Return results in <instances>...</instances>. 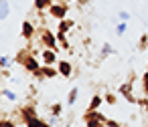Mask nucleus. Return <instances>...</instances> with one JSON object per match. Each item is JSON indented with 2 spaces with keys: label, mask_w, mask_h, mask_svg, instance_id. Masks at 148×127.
<instances>
[{
  "label": "nucleus",
  "mask_w": 148,
  "mask_h": 127,
  "mask_svg": "<svg viewBox=\"0 0 148 127\" xmlns=\"http://www.w3.org/2000/svg\"><path fill=\"white\" fill-rule=\"evenodd\" d=\"M39 41L45 49H53V51H59V41H57V32H51L49 28H41V34H39Z\"/></svg>",
  "instance_id": "obj_1"
},
{
  "label": "nucleus",
  "mask_w": 148,
  "mask_h": 127,
  "mask_svg": "<svg viewBox=\"0 0 148 127\" xmlns=\"http://www.w3.org/2000/svg\"><path fill=\"white\" fill-rule=\"evenodd\" d=\"M83 121H85V125H87V127H103V125H106V121H108V117H106V115H101L99 111H85Z\"/></svg>",
  "instance_id": "obj_2"
},
{
  "label": "nucleus",
  "mask_w": 148,
  "mask_h": 127,
  "mask_svg": "<svg viewBox=\"0 0 148 127\" xmlns=\"http://www.w3.org/2000/svg\"><path fill=\"white\" fill-rule=\"evenodd\" d=\"M47 12H49V16H53V18H57V20H63V18H67L69 4H67V2H53Z\"/></svg>",
  "instance_id": "obj_3"
},
{
  "label": "nucleus",
  "mask_w": 148,
  "mask_h": 127,
  "mask_svg": "<svg viewBox=\"0 0 148 127\" xmlns=\"http://www.w3.org/2000/svg\"><path fill=\"white\" fill-rule=\"evenodd\" d=\"M18 115H21V123H25L27 119L39 117V113H37V107H35V103H27V105H23V107L18 109Z\"/></svg>",
  "instance_id": "obj_4"
},
{
  "label": "nucleus",
  "mask_w": 148,
  "mask_h": 127,
  "mask_svg": "<svg viewBox=\"0 0 148 127\" xmlns=\"http://www.w3.org/2000/svg\"><path fill=\"white\" fill-rule=\"evenodd\" d=\"M21 34H23V39L25 41H33L35 39V34H37V28H35V24L31 22V20H25L23 22V26H21Z\"/></svg>",
  "instance_id": "obj_5"
},
{
  "label": "nucleus",
  "mask_w": 148,
  "mask_h": 127,
  "mask_svg": "<svg viewBox=\"0 0 148 127\" xmlns=\"http://www.w3.org/2000/svg\"><path fill=\"white\" fill-rule=\"evenodd\" d=\"M41 61H43V65H57V63H59L57 51H53V49H43V51H41Z\"/></svg>",
  "instance_id": "obj_6"
},
{
  "label": "nucleus",
  "mask_w": 148,
  "mask_h": 127,
  "mask_svg": "<svg viewBox=\"0 0 148 127\" xmlns=\"http://www.w3.org/2000/svg\"><path fill=\"white\" fill-rule=\"evenodd\" d=\"M57 69H59V75H61L63 79H69V77L73 75V65H71L69 61H63V59H61V61L57 63Z\"/></svg>",
  "instance_id": "obj_7"
},
{
  "label": "nucleus",
  "mask_w": 148,
  "mask_h": 127,
  "mask_svg": "<svg viewBox=\"0 0 148 127\" xmlns=\"http://www.w3.org/2000/svg\"><path fill=\"white\" fill-rule=\"evenodd\" d=\"M43 75H45V79H55L59 75L57 65H43Z\"/></svg>",
  "instance_id": "obj_8"
},
{
  "label": "nucleus",
  "mask_w": 148,
  "mask_h": 127,
  "mask_svg": "<svg viewBox=\"0 0 148 127\" xmlns=\"http://www.w3.org/2000/svg\"><path fill=\"white\" fill-rule=\"evenodd\" d=\"M101 103H106L103 101V95H93L91 101H89V105H87V111H97L101 107Z\"/></svg>",
  "instance_id": "obj_9"
},
{
  "label": "nucleus",
  "mask_w": 148,
  "mask_h": 127,
  "mask_svg": "<svg viewBox=\"0 0 148 127\" xmlns=\"http://www.w3.org/2000/svg\"><path fill=\"white\" fill-rule=\"evenodd\" d=\"M73 26H75V22H73L71 18H63V20H59V26H57V30L67 34V32H69V28H73Z\"/></svg>",
  "instance_id": "obj_10"
},
{
  "label": "nucleus",
  "mask_w": 148,
  "mask_h": 127,
  "mask_svg": "<svg viewBox=\"0 0 148 127\" xmlns=\"http://www.w3.org/2000/svg\"><path fill=\"white\" fill-rule=\"evenodd\" d=\"M51 4H53V0H35V10L45 12V10L51 8Z\"/></svg>",
  "instance_id": "obj_11"
},
{
  "label": "nucleus",
  "mask_w": 148,
  "mask_h": 127,
  "mask_svg": "<svg viewBox=\"0 0 148 127\" xmlns=\"http://www.w3.org/2000/svg\"><path fill=\"white\" fill-rule=\"evenodd\" d=\"M77 97H79V87H71V91H69V95H67V105L73 107V105L77 103Z\"/></svg>",
  "instance_id": "obj_12"
},
{
  "label": "nucleus",
  "mask_w": 148,
  "mask_h": 127,
  "mask_svg": "<svg viewBox=\"0 0 148 127\" xmlns=\"http://www.w3.org/2000/svg\"><path fill=\"white\" fill-rule=\"evenodd\" d=\"M120 95H122L124 99H128V97L132 95V81H128V83H122V85H120Z\"/></svg>",
  "instance_id": "obj_13"
},
{
  "label": "nucleus",
  "mask_w": 148,
  "mask_h": 127,
  "mask_svg": "<svg viewBox=\"0 0 148 127\" xmlns=\"http://www.w3.org/2000/svg\"><path fill=\"white\" fill-rule=\"evenodd\" d=\"M0 8H2V12H0V18L6 20L8 14H10V4H8V0H0Z\"/></svg>",
  "instance_id": "obj_14"
},
{
  "label": "nucleus",
  "mask_w": 148,
  "mask_h": 127,
  "mask_svg": "<svg viewBox=\"0 0 148 127\" xmlns=\"http://www.w3.org/2000/svg\"><path fill=\"white\" fill-rule=\"evenodd\" d=\"M0 127H16V119H14V117L10 119L8 113L4 111V113H2V123H0Z\"/></svg>",
  "instance_id": "obj_15"
},
{
  "label": "nucleus",
  "mask_w": 148,
  "mask_h": 127,
  "mask_svg": "<svg viewBox=\"0 0 148 127\" xmlns=\"http://www.w3.org/2000/svg\"><path fill=\"white\" fill-rule=\"evenodd\" d=\"M110 55H114V47L110 45V43H103L101 45V53H99V59L103 61L106 57H110Z\"/></svg>",
  "instance_id": "obj_16"
},
{
  "label": "nucleus",
  "mask_w": 148,
  "mask_h": 127,
  "mask_svg": "<svg viewBox=\"0 0 148 127\" xmlns=\"http://www.w3.org/2000/svg\"><path fill=\"white\" fill-rule=\"evenodd\" d=\"M2 97H6L8 101H16V99H18V95H16L14 91H10L8 87H2Z\"/></svg>",
  "instance_id": "obj_17"
},
{
  "label": "nucleus",
  "mask_w": 148,
  "mask_h": 127,
  "mask_svg": "<svg viewBox=\"0 0 148 127\" xmlns=\"http://www.w3.org/2000/svg\"><path fill=\"white\" fill-rule=\"evenodd\" d=\"M49 111H51V115L61 117V113H63V105H61V103H53V105L49 107Z\"/></svg>",
  "instance_id": "obj_18"
},
{
  "label": "nucleus",
  "mask_w": 148,
  "mask_h": 127,
  "mask_svg": "<svg viewBox=\"0 0 148 127\" xmlns=\"http://www.w3.org/2000/svg\"><path fill=\"white\" fill-rule=\"evenodd\" d=\"M126 28H128V22H122V20L116 22V34H118V36H122V34L126 32Z\"/></svg>",
  "instance_id": "obj_19"
},
{
  "label": "nucleus",
  "mask_w": 148,
  "mask_h": 127,
  "mask_svg": "<svg viewBox=\"0 0 148 127\" xmlns=\"http://www.w3.org/2000/svg\"><path fill=\"white\" fill-rule=\"evenodd\" d=\"M103 101H106L108 105H116V103H118V97H116L112 91H108V93L103 95Z\"/></svg>",
  "instance_id": "obj_20"
},
{
  "label": "nucleus",
  "mask_w": 148,
  "mask_h": 127,
  "mask_svg": "<svg viewBox=\"0 0 148 127\" xmlns=\"http://www.w3.org/2000/svg\"><path fill=\"white\" fill-rule=\"evenodd\" d=\"M148 49V34H142L138 41V51H146Z\"/></svg>",
  "instance_id": "obj_21"
},
{
  "label": "nucleus",
  "mask_w": 148,
  "mask_h": 127,
  "mask_svg": "<svg viewBox=\"0 0 148 127\" xmlns=\"http://www.w3.org/2000/svg\"><path fill=\"white\" fill-rule=\"evenodd\" d=\"M140 81H142V91H144V95L148 97V71L142 75V79H140Z\"/></svg>",
  "instance_id": "obj_22"
},
{
  "label": "nucleus",
  "mask_w": 148,
  "mask_h": 127,
  "mask_svg": "<svg viewBox=\"0 0 148 127\" xmlns=\"http://www.w3.org/2000/svg\"><path fill=\"white\" fill-rule=\"evenodd\" d=\"M8 67H10V57L2 55V57H0V69H8Z\"/></svg>",
  "instance_id": "obj_23"
},
{
  "label": "nucleus",
  "mask_w": 148,
  "mask_h": 127,
  "mask_svg": "<svg viewBox=\"0 0 148 127\" xmlns=\"http://www.w3.org/2000/svg\"><path fill=\"white\" fill-rule=\"evenodd\" d=\"M118 20L128 22V20H130V12H128V10H120V12H118Z\"/></svg>",
  "instance_id": "obj_24"
},
{
  "label": "nucleus",
  "mask_w": 148,
  "mask_h": 127,
  "mask_svg": "<svg viewBox=\"0 0 148 127\" xmlns=\"http://www.w3.org/2000/svg\"><path fill=\"white\" fill-rule=\"evenodd\" d=\"M106 127H120V123L114 121V119H108V121H106Z\"/></svg>",
  "instance_id": "obj_25"
},
{
  "label": "nucleus",
  "mask_w": 148,
  "mask_h": 127,
  "mask_svg": "<svg viewBox=\"0 0 148 127\" xmlns=\"http://www.w3.org/2000/svg\"><path fill=\"white\" fill-rule=\"evenodd\" d=\"M2 79H10V71L8 69H2Z\"/></svg>",
  "instance_id": "obj_26"
},
{
  "label": "nucleus",
  "mask_w": 148,
  "mask_h": 127,
  "mask_svg": "<svg viewBox=\"0 0 148 127\" xmlns=\"http://www.w3.org/2000/svg\"><path fill=\"white\" fill-rule=\"evenodd\" d=\"M87 2H89V0H77V4H79V6H85Z\"/></svg>",
  "instance_id": "obj_27"
},
{
  "label": "nucleus",
  "mask_w": 148,
  "mask_h": 127,
  "mask_svg": "<svg viewBox=\"0 0 148 127\" xmlns=\"http://www.w3.org/2000/svg\"><path fill=\"white\" fill-rule=\"evenodd\" d=\"M120 127H124V125H120Z\"/></svg>",
  "instance_id": "obj_28"
}]
</instances>
